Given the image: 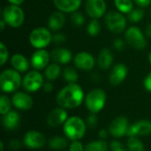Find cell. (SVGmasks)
Wrapping results in <instances>:
<instances>
[{"mask_svg": "<svg viewBox=\"0 0 151 151\" xmlns=\"http://www.w3.org/2000/svg\"><path fill=\"white\" fill-rule=\"evenodd\" d=\"M84 100V93L81 87L77 83H68L57 96L58 104L64 109L79 107Z\"/></svg>", "mask_w": 151, "mask_h": 151, "instance_id": "6da1fadb", "label": "cell"}, {"mask_svg": "<svg viewBox=\"0 0 151 151\" xmlns=\"http://www.w3.org/2000/svg\"><path fill=\"white\" fill-rule=\"evenodd\" d=\"M63 130L65 137L71 141L81 140L86 134V124L81 118L73 116L64 123Z\"/></svg>", "mask_w": 151, "mask_h": 151, "instance_id": "7a4b0ae2", "label": "cell"}, {"mask_svg": "<svg viewBox=\"0 0 151 151\" xmlns=\"http://www.w3.org/2000/svg\"><path fill=\"white\" fill-rule=\"evenodd\" d=\"M22 84V79L19 72L15 69H5L0 75V86L3 92L12 93L16 91Z\"/></svg>", "mask_w": 151, "mask_h": 151, "instance_id": "3957f363", "label": "cell"}, {"mask_svg": "<svg viewBox=\"0 0 151 151\" xmlns=\"http://www.w3.org/2000/svg\"><path fill=\"white\" fill-rule=\"evenodd\" d=\"M106 102V93L102 88H95L89 91L85 97V104L91 113L102 111Z\"/></svg>", "mask_w": 151, "mask_h": 151, "instance_id": "277c9868", "label": "cell"}, {"mask_svg": "<svg viewBox=\"0 0 151 151\" xmlns=\"http://www.w3.org/2000/svg\"><path fill=\"white\" fill-rule=\"evenodd\" d=\"M2 19L5 21L6 25L11 27H19L25 19V14L19 5L9 4L5 6L2 12Z\"/></svg>", "mask_w": 151, "mask_h": 151, "instance_id": "5b68a950", "label": "cell"}, {"mask_svg": "<svg viewBox=\"0 0 151 151\" xmlns=\"http://www.w3.org/2000/svg\"><path fill=\"white\" fill-rule=\"evenodd\" d=\"M29 42L35 49H44L52 42V35L47 27H39L31 31Z\"/></svg>", "mask_w": 151, "mask_h": 151, "instance_id": "8992f818", "label": "cell"}, {"mask_svg": "<svg viewBox=\"0 0 151 151\" xmlns=\"http://www.w3.org/2000/svg\"><path fill=\"white\" fill-rule=\"evenodd\" d=\"M108 29L115 34L122 33L127 27V18L120 12H109L104 18Z\"/></svg>", "mask_w": 151, "mask_h": 151, "instance_id": "52a82bcc", "label": "cell"}, {"mask_svg": "<svg viewBox=\"0 0 151 151\" xmlns=\"http://www.w3.org/2000/svg\"><path fill=\"white\" fill-rule=\"evenodd\" d=\"M127 42L135 50H142L147 46V40L142 30L137 27H130L125 33Z\"/></svg>", "mask_w": 151, "mask_h": 151, "instance_id": "ba28073f", "label": "cell"}, {"mask_svg": "<svg viewBox=\"0 0 151 151\" xmlns=\"http://www.w3.org/2000/svg\"><path fill=\"white\" fill-rule=\"evenodd\" d=\"M42 75L38 71L28 72L22 79V87L27 92H35L43 86Z\"/></svg>", "mask_w": 151, "mask_h": 151, "instance_id": "9c48e42d", "label": "cell"}, {"mask_svg": "<svg viewBox=\"0 0 151 151\" xmlns=\"http://www.w3.org/2000/svg\"><path fill=\"white\" fill-rule=\"evenodd\" d=\"M128 127V119L124 116H119L111 121L108 130L111 135L116 138H119L127 135Z\"/></svg>", "mask_w": 151, "mask_h": 151, "instance_id": "30bf717a", "label": "cell"}, {"mask_svg": "<svg viewBox=\"0 0 151 151\" xmlns=\"http://www.w3.org/2000/svg\"><path fill=\"white\" fill-rule=\"evenodd\" d=\"M106 3L104 0H86L85 11L92 19H99L105 14Z\"/></svg>", "mask_w": 151, "mask_h": 151, "instance_id": "8fae6325", "label": "cell"}, {"mask_svg": "<svg viewBox=\"0 0 151 151\" xmlns=\"http://www.w3.org/2000/svg\"><path fill=\"white\" fill-rule=\"evenodd\" d=\"M46 143V139L44 135L35 130L28 131L26 133L23 138V144L29 149H41Z\"/></svg>", "mask_w": 151, "mask_h": 151, "instance_id": "7c38bea8", "label": "cell"}, {"mask_svg": "<svg viewBox=\"0 0 151 151\" xmlns=\"http://www.w3.org/2000/svg\"><path fill=\"white\" fill-rule=\"evenodd\" d=\"M150 134H151V121L149 120H139L129 125L127 133V136L128 137L147 136Z\"/></svg>", "mask_w": 151, "mask_h": 151, "instance_id": "4fadbf2b", "label": "cell"}, {"mask_svg": "<svg viewBox=\"0 0 151 151\" xmlns=\"http://www.w3.org/2000/svg\"><path fill=\"white\" fill-rule=\"evenodd\" d=\"M74 65L82 71H90L94 68L96 60L93 55L88 52L81 51L75 55L73 58Z\"/></svg>", "mask_w": 151, "mask_h": 151, "instance_id": "5bb4252c", "label": "cell"}, {"mask_svg": "<svg viewBox=\"0 0 151 151\" xmlns=\"http://www.w3.org/2000/svg\"><path fill=\"white\" fill-rule=\"evenodd\" d=\"M50 59V54L43 50L40 49L35 50L30 58V64L35 70H42L49 65V62Z\"/></svg>", "mask_w": 151, "mask_h": 151, "instance_id": "9a60e30c", "label": "cell"}, {"mask_svg": "<svg viewBox=\"0 0 151 151\" xmlns=\"http://www.w3.org/2000/svg\"><path fill=\"white\" fill-rule=\"evenodd\" d=\"M128 73V68L125 64L119 63L115 65L109 75V81L111 86H119L122 83Z\"/></svg>", "mask_w": 151, "mask_h": 151, "instance_id": "2e32d148", "label": "cell"}, {"mask_svg": "<svg viewBox=\"0 0 151 151\" xmlns=\"http://www.w3.org/2000/svg\"><path fill=\"white\" fill-rule=\"evenodd\" d=\"M12 103L16 109L21 111H27L33 106V99L32 97L24 92H16L12 97Z\"/></svg>", "mask_w": 151, "mask_h": 151, "instance_id": "e0dca14e", "label": "cell"}, {"mask_svg": "<svg viewBox=\"0 0 151 151\" xmlns=\"http://www.w3.org/2000/svg\"><path fill=\"white\" fill-rule=\"evenodd\" d=\"M67 119V112L64 108H56L49 113L47 117V124L52 127H57L65 123Z\"/></svg>", "mask_w": 151, "mask_h": 151, "instance_id": "ac0fdd59", "label": "cell"}, {"mask_svg": "<svg viewBox=\"0 0 151 151\" xmlns=\"http://www.w3.org/2000/svg\"><path fill=\"white\" fill-rule=\"evenodd\" d=\"M82 0H53L55 7L65 13H72L76 12L81 5Z\"/></svg>", "mask_w": 151, "mask_h": 151, "instance_id": "d6986e66", "label": "cell"}, {"mask_svg": "<svg viewBox=\"0 0 151 151\" xmlns=\"http://www.w3.org/2000/svg\"><path fill=\"white\" fill-rule=\"evenodd\" d=\"M50 58L57 64L65 65L72 60L73 54L68 49L58 48L50 52Z\"/></svg>", "mask_w": 151, "mask_h": 151, "instance_id": "ffe728a7", "label": "cell"}, {"mask_svg": "<svg viewBox=\"0 0 151 151\" xmlns=\"http://www.w3.org/2000/svg\"><path fill=\"white\" fill-rule=\"evenodd\" d=\"M20 123V116L15 111H10L8 113L3 115L2 124L6 130L16 129Z\"/></svg>", "mask_w": 151, "mask_h": 151, "instance_id": "44dd1931", "label": "cell"}, {"mask_svg": "<svg viewBox=\"0 0 151 151\" xmlns=\"http://www.w3.org/2000/svg\"><path fill=\"white\" fill-rule=\"evenodd\" d=\"M113 54L111 50L108 48H104L98 54L97 57V65L102 70H108L113 62Z\"/></svg>", "mask_w": 151, "mask_h": 151, "instance_id": "7402d4cb", "label": "cell"}, {"mask_svg": "<svg viewBox=\"0 0 151 151\" xmlns=\"http://www.w3.org/2000/svg\"><path fill=\"white\" fill-rule=\"evenodd\" d=\"M65 23V17L64 12L58 11L54 12L48 19V27L52 31H59Z\"/></svg>", "mask_w": 151, "mask_h": 151, "instance_id": "603a6c76", "label": "cell"}, {"mask_svg": "<svg viewBox=\"0 0 151 151\" xmlns=\"http://www.w3.org/2000/svg\"><path fill=\"white\" fill-rule=\"evenodd\" d=\"M11 65L16 71L19 73H26L29 68V63L27 58L19 53L14 54L11 58Z\"/></svg>", "mask_w": 151, "mask_h": 151, "instance_id": "cb8c5ba5", "label": "cell"}, {"mask_svg": "<svg viewBox=\"0 0 151 151\" xmlns=\"http://www.w3.org/2000/svg\"><path fill=\"white\" fill-rule=\"evenodd\" d=\"M61 68L59 66L58 64L57 63H53V64H50L46 68H45V71H44V76L45 78L51 81H55L56 79L58 78V76L61 74Z\"/></svg>", "mask_w": 151, "mask_h": 151, "instance_id": "d4e9b609", "label": "cell"}, {"mask_svg": "<svg viewBox=\"0 0 151 151\" xmlns=\"http://www.w3.org/2000/svg\"><path fill=\"white\" fill-rule=\"evenodd\" d=\"M48 145L50 149L55 150H62L65 149L68 145L66 139L63 136H53L48 142Z\"/></svg>", "mask_w": 151, "mask_h": 151, "instance_id": "484cf974", "label": "cell"}, {"mask_svg": "<svg viewBox=\"0 0 151 151\" xmlns=\"http://www.w3.org/2000/svg\"><path fill=\"white\" fill-rule=\"evenodd\" d=\"M62 77L68 83H76L79 79V75L76 69L72 66H66L63 70Z\"/></svg>", "mask_w": 151, "mask_h": 151, "instance_id": "4316f807", "label": "cell"}, {"mask_svg": "<svg viewBox=\"0 0 151 151\" xmlns=\"http://www.w3.org/2000/svg\"><path fill=\"white\" fill-rule=\"evenodd\" d=\"M114 4L119 12L128 14L134 9L133 0H114Z\"/></svg>", "mask_w": 151, "mask_h": 151, "instance_id": "83f0119b", "label": "cell"}, {"mask_svg": "<svg viewBox=\"0 0 151 151\" xmlns=\"http://www.w3.org/2000/svg\"><path fill=\"white\" fill-rule=\"evenodd\" d=\"M85 151H108V144L104 140L90 142L86 145Z\"/></svg>", "mask_w": 151, "mask_h": 151, "instance_id": "f1b7e54d", "label": "cell"}, {"mask_svg": "<svg viewBox=\"0 0 151 151\" xmlns=\"http://www.w3.org/2000/svg\"><path fill=\"white\" fill-rule=\"evenodd\" d=\"M127 148L129 151H145L143 143L137 137H129L127 141Z\"/></svg>", "mask_w": 151, "mask_h": 151, "instance_id": "f546056e", "label": "cell"}, {"mask_svg": "<svg viewBox=\"0 0 151 151\" xmlns=\"http://www.w3.org/2000/svg\"><path fill=\"white\" fill-rule=\"evenodd\" d=\"M87 31L90 36L94 37V36L98 35V34L101 31V24L97 19H92L89 21V23L87 27Z\"/></svg>", "mask_w": 151, "mask_h": 151, "instance_id": "4dcf8cb0", "label": "cell"}, {"mask_svg": "<svg viewBox=\"0 0 151 151\" xmlns=\"http://www.w3.org/2000/svg\"><path fill=\"white\" fill-rule=\"evenodd\" d=\"M143 17H144V11L141 8L133 9L127 14V19L133 23H138L141 19H143Z\"/></svg>", "mask_w": 151, "mask_h": 151, "instance_id": "1f68e13d", "label": "cell"}, {"mask_svg": "<svg viewBox=\"0 0 151 151\" xmlns=\"http://www.w3.org/2000/svg\"><path fill=\"white\" fill-rule=\"evenodd\" d=\"M12 101L10 100V98L5 96L3 95L0 97V113L2 115H4L6 113H8L11 111V106H12Z\"/></svg>", "mask_w": 151, "mask_h": 151, "instance_id": "d6a6232c", "label": "cell"}, {"mask_svg": "<svg viewBox=\"0 0 151 151\" xmlns=\"http://www.w3.org/2000/svg\"><path fill=\"white\" fill-rule=\"evenodd\" d=\"M71 20L72 23L76 26V27H81L84 24L85 21V18L83 16V14L80 12H74L71 13Z\"/></svg>", "mask_w": 151, "mask_h": 151, "instance_id": "836d02e7", "label": "cell"}, {"mask_svg": "<svg viewBox=\"0 0 151 151\" xmlns=\"http://www.w3.org/2000/svg\"><path fill=\"white\" fill-rule=\"evenodd\" d=\"M8 57H9V52L7 47L4 44V42H0V65H4L7 62Z\"/></svg>", "mask_w": 151, "mask_h": 151, "instance_id": "e575fe53", "label": "cell"}, {"mask_svg": "<svg viewBox=\"0 0 151 151\" xmlns=\"http://www.w3.org/2000/svg\"><path fill=\"white\" fill-rule=\"evenodd\" d=\"M52 42L56 45H61L66 42V35L63 33H56L52 35Z\"/></svg>", "mask_w": 151, "mask_h": 151, "instance_id": "d590c367", "label": "cell"}, {"mask_svg": "<svg viewBox=\"0 0 151 151\" xmlns=\"http://www.w3.org/2000/svg\"><path fill=\"white\" fill-rule=\"evenodd\" d=\"M97 122H98V118L96 115V113H91L90 115H88V119H87V126L89 128H95L97 126Z\"/></svg>", "mask_w": 151, "mask_h": 151, "instance_id": "8d00e7d4", "label": "cell"}, {"mask_svg": "<svg viewBox=\"0 0 151 151\" xmlns=\"http://www.w3.org/2000/svg\"><path fill=\"white\" fill-rule=\"evenodd\" d=\"M110 150L111 151H127L125 146L118 141H112L111 142Z\"/></svg>", "mask_w": 151, "mask_h": 151, "instance_id": "74e56055", "label": "cell"}, {"mask_svg": "<svg viewBox=\"0 0 151 151\" xmlns=\"http://www.w3.org/2000/svg\"><path fill=\"white\" fill-rule=\"evenodd\" d=\"M69 151H85V148L83 147L82 143L79 142V140L73 141V142L70 144Z\"/></svg>", "mask_w": 151, "mask_h": 151, "instance_id": "f35d334b", "label": "cell"}, {"mask_svg": "<svg viewBox=\"0 0 151 151\" xmlns=\"http://www.w3.org/2000/svg\"><path fill=\"white\" fill-rule=\"evenodd\" d=\"M112 45H113L114 49L117 50L118 51H122L125 49V42L121 38H116L113 41Z\"/></svg>", "mask_w": 151, "mask_h": 151, "instance_id": "ab89813d", "label": "cell"}, {"mask_svg": "<svg viewBox=\"0 0 151 151\" xmlns=\"http://www.w3.org/2000/svg\"><path fill=\"white\" fill-rule=\"evenodd\" d=\"M143 86L148 92H151V72L147 74L143 81Z\"/></svg>", "mask_w": 151, "mask_h": 151, "instance_id": "60d3db41", "label": "cell"}, {"mask_svg": "<svg viewBox=\"0 0 151 151\" xmlns=\"http://www.w3.org/2000/svg\"><path fill=\"white\" fill-rule=\"evenodd\" d=\"M22 144L18 140H12L10 142H9V147L12 149V150H18L21 148Z\"/></svg>", "mask_w": 151, "mask_h": 151, "instance_id": "b9f144b4", "label": "cell"}, {"mask_svg": "<svg viewBox=\"0 0 151 151\" xmlns=\"http://www.w3.org/2000/svg\"><path fill=\"white\" fill-rule=\"evenodd\" d=\"M139 7L145 8L151 4V0H133Z\"/></svg>", "mask_w": 151, "mask_h": 151, "instance_id": "7bdbcfd3", "label": "cell"}, {"mask_svg": "<svg viewBox=\"0 0 151 151\" xmlns=\"http://www.w3.org/2000/svg\"><path fill=\"white\" fill-rule=\"evenodd\" d=\"M42 89L44 92L46 93H50L53 90V84L49 81L47 82H44L43 83V86H42Z\"/></svg>", "mask_w": 151, "mask_h": 151, "instance_id": "ee69618b", "label": "cell"}, {"mask_svg": "<svg viewBox=\"0 0 151 151\" xmlns=\"http://www.w3.org/2000/svg\"><path fill=\"white\" fill-rule=\"evenodd\" d=\"M108 134H109V130L106 129H101L98 132V137L100 138V140H105L108 137Z\"/></svg>", "mask_w": 151, "mask_h": 151, "instance_id": "f6af8a7d", "label": "cell"}, {"mask_svg": "<svg viewBox=\"0 0 151 151\" xmlns=\"http://www.w3.org/2000/svg\"><path fill=\"white\" fill-rule=\"evenodd\" d=\"M145 35H147V37L151 38V23L146 26V28H145Z\"/></svg>", "mask_w": 151, "mask_h": 151, "instance_id": "bcb514c9", "label": "cell"}, {"mask_svg": "<svg viewBox=\"0 0 151 151\" xmlns=\"http://www.w3.org/2000/svg\"><path fill=\"white\" fill-rule=\"evenodd\" d=\"M11 4H15V5H19L24 3L25 0H7Z\"/></svg>", "mask_w": 151, "mask_h": 151, "instance_id": "7dc6e473", "label": "cell"}, {"mask_svg": "<svg viewBox=\"0 0 151 151\" xmlns=\"http://www.w3.org/2000/svg\"><path fill=\"white\" fill-rule=\"evenodd\" d=\"M5 25H6L5 21L2 19L0 20V28H1V31H4V29L5 28Z\"/></svg>", "mask_w": 151, "mask_h": 151, "instance_id": "c3c4849f", "label": "cell"}, {"mask_svg": "<svg viewBox=\"0 0 151 151\" xmlns=\"http://www.w3.org/2000/svg\"><path fill=\"white\" fill-rule=\"evenodd\" d=\"M0 148H1V150L0 151H4V143L2 142H0Z\"/></svg>", "mask_w": 151, "mask_h": 151, "instance_id": "681fc988", "label": "cell"}, {"mask_svg": "<svg viewBox=\"0 0 151 151\" xmlns=\"http://www.w3.org/2000/svg\"><path fill=\"white\" fill-rule=\"evenodd\" d=\"M149 61H150V63L151 64V51L150 53V55H149Z\"/></svg>", "mask_w": 151, "mask_h": 151, "instance_id": "f907efd6", "label": "cell"}, {"mask_svg": "<svg viewBox=\"0 0 151 151\" xmlns=\"http://www.w3.org/2000/svg\"><path fill=\"white\" fill-rule=\"evenodd\" d=\"M150 16H151V11H150Z\"/></svg>", "mask_w": 151, "mask_h": 151, "instance_id": "816d5d0a", "label": "cell"}]
</instances>
